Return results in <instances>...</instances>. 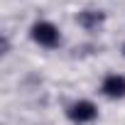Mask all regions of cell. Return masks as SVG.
<instances>
[{
	"instance_id": "1",
	"label": "cell",
	"mask_w": 125,
	"mask_h": 125,
	"mask_svg": "<svg viewBox=\"0 0 125 125\" xmlns=\"http://www.w3.org/2000/svg\"><path fill=\"white\" fill-rule=\"evenodd\" d=\"M32 39L39 42V44H44V47H54V44L59 42V32H56V27L49 25V22H37V25L32 27Z\"/></svg>"
},
{
	"instance_id": "2",
	"label": "cell",
	"mask_w": 125,
	"mask_h": 125,
	"mask_svg": "<svg viewBox=\"0 0 125 125\" xmlns=\"http://www.w3.org/2000/svg\"><path fill=\"white\" fill-rule=\"evenodd\" d=\"M69 118L76 120V123H88V120L96 118V105L91 101H79L69 108Z\"/></svg>"
},
{
	"instance_id": "3",
	"label": "cell",
	"mask_w": 125,
	"mask_h": 125,
	"mask_svg": "<svg viewBox=\"0 0 125 125\" xmlns=\"http://www.w3.org/2000/svg\"><path fill=\"white\" fill-rule=\"evenodd\" d=\"M103 93L110 98H123L125 96V79L123 76H108L103 81Z\"/></svg>"
},
{
	"instance_id": "4",
	"label": "cell",
	"mask_w": 125,
	"mask_h": 125,
	"mask_svg": "<svg viewBox=\"0 0 125 125\" xmlns=\"http://www.w3.org/2000/svg\"><path fill=\"white\" fill-rule=\"evenodd\" d=\"M101 20H103L101 12H81V15H79V22H81L83 27H93V25H98Z\"/></svg>"
}]
</instances>
